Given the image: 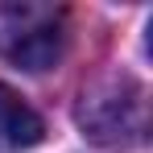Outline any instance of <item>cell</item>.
<instances>
[{
  "instance_id": "obj_1",
  "label": "cell",
  "mask_w": 153,
  "mask_h": 153,
  "mask_svg": "<svg viewBox=\"0 0 153 153\" xmlns=\"http://www.w3.org/2000/svg\"><path fill=\"white\" fill-rule=\"evenodd\" d=\"M75 120L100 149H137L149 132V100L132 75H108L79 95Z\"/></svg>"
},
{
  "instance_id": "obj_2",
  "label": "cell",
  "mask_w": 153,
  "mask_h": 153,
  "mask_svg": "<svg viewBox=\"0 0 153 153\" xmlns=\"http://www.w3.org/2000/svg\"><path fill=\"white\" fill-rule=\"evenodd\" d=\"M66 50V8L42 0H0V58L21 71H50Z\"/></svg>"
},
{
  "instance_id": "obj_3",
  "label": "cell",
  "mask_w": 153,
  "mask_h": 153,
  "mask_svg": "<svg viewBox=\"0 0 153 153\" xmlns=\"http://www.w3.org/2000/svg\"><path fill=\"white\" fill-rule=\"evenodd\" d=\"M46 124L8 83H0V145L4 149H33L42 145Z\"/></svg>"
}]
</instances>
